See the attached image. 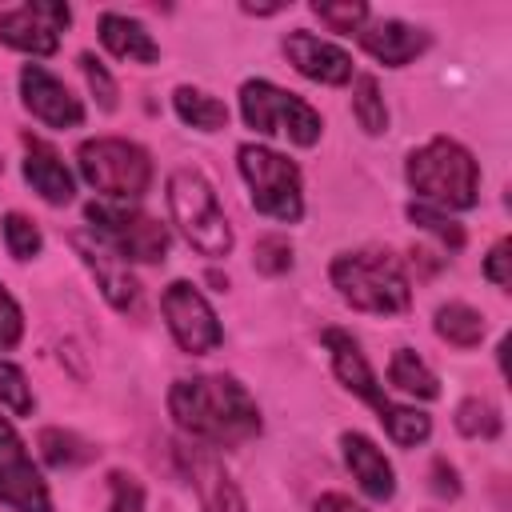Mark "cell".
Returning <instances> with one entry per match:
<instances>
[{"label": "cell", "mask_w": 512, "mask_h": 512, "mask_svg": "<svg viewBox=\"0 0 512 512\" xmlns=\"http://www.w3.org/2000/svg\"><path fill=\"white\" fill-rule=\"evenodd\" d=\"M72 248H76V256L84 260V268L92 272L96 288L104 292V300L116 312H132L140 304V284L128 272V260L108 240H100L96 232H72Z\"/></svg>", "instance_id": "7c38bea8"}, {"label": "cell", "mask_w": 512, "mask_h": 512, "mask_svg": "<svg viewBox=\"0 0 512 512\" xmlns=\"http://www.w3.org/2000/svg\"><path fill=\"white\" fill-rule=\"evenodd\" d=\"M320 340H324V348L332 352V372H336V380L348 388V392H356L360 400H368L380 416L388 412V396H384V388L376 384V372L368 368V360H364V352H360V344L344 332V328H324L320 332Z\"/></svg>", "instance_id": "9a60e30c"}, {"label": "cell", "mask_w": 512, "mask_h": 512, "mask_svg": "<svg viewBox=\"0 0 512 512\" xmlns=\"http://www.w3.org/2000/svg\"><path fill=\"white\" fill-rule=\"evenodd\" d=\"M84 216L92 220V232L100 240H108L124 260H140V264H156L168 256V228L160 220H152L140 208H124V204H108V200H92L84 208Z\"/></svg>", "instance_id": "ba28073f"}, {"label": "cell", "mask_w": 512, "mask_h": 512, "mask_svg": "<svg viewBox=\"0 0 512 512\" xmlns=\"http://www.w3.org/2000/svg\"><path fill=\"white\" fill-rule=\"evenodd\" d=\"M284 56L292 60V68L316 84H348L352 80V56L320 36H312L308 28H292L284 36Z\"/></svg>", "instance_id": "5bb4252c"}, {"label": "cell", "mask_w": 512, "mask_h": 512, "mask_svg": "<svg viewBox=\"0 0 512 512\" xmlns=\"http://www.w3.org/2000/svg\"><path fill=\"white\" fill-rule=\"evenodd\" d=\"M100 44L128 64H156L160 60V44L148 36V28L132 16H120V12L100 16Z\"/></svg>", "instance_id": "d6986e66"}, {"label": "cell", "mask_w": 512, "mask_h": 512, "mask_svg": "<svg viewBox=\"0 0 512 512\" xmlns=\"http://www.w3.org/2000/svg\"><path fill=\"white\" fill-rule=\"evenodd\" d=\"M32 392H28V380L24 372L12 364V360H0V408H8L12 416H32Z\"/></svg>", "instance_id": "f546056e"}, {"label": "cell", "mask_w": 512, "mask_h": 512, "mask_svg": "<svg viewBox=\"0 0 512 512\" xmlns=\"http://www.w3.org/2000/svg\"><path fill=\"white\" fill-rule=\"evenodd\" d=\"M20 92H24L28 112L40 116L44 124H52V128H76V124H84V104H80V100L68 92V84L56 80L48 68L28 64V68L20 72Z\"/></svg>", "instance_id": "4fadbf2b"}, {"label": "cell", "mask_w": 512, "mask_h": 512, "mask_svg": "<svg viewBox=\"0 0 512 512\" xmlns=\"http://www.w3.org/2000/svg\"><path fill=\"white\" fill-rule=\"evenodd\" d=\"M24 180L48 200V204H68L76 196L72 172L64 168L60 152L40 140V136H24Z\"/></svg>", "instance_id": "e0dca14e"}, {"label": "cell", "mask_w": 512, "mask_h": 512, "mask_svg": "<svg viewBox=\"0 0 512 512\" xmlns=\"http://www.w3.org/2000/svg\"><path fill=\"white\" fill-rule=\"evenodd\" d=\"M192 476H196V488H200V504H204V512H248V508H244L240 488L232 484V476L224 472V464H220V460L200 456V460H196V468H192Z\"/></svg>", "instance_id": "ffe728a7"}, {"label": "cell", "mask_w": 512, "mask_h": 512, "mask_svg": "<svg viewBox=\"0 0 512 512\" xmlns=\"http://www.w3.org/2000/svg\"><path fill=\"white\" fill-rule=\"evenodd\" d=\"M508 252H512V240L504 236V240L492 244L488 260H484V276H488L496 288H508V284H512V272H508V260H512V256H508Z\"/></svg>", "instance_id": "d590c367"}, {"label": "cell", "mask_w": 512, "mask_h": 512, "mask_svg": "<svg viewBox=\"0 0 512 512\" xmlns=\"http://www.w3.org/2000/svg\"><path fill=\"white\" fill-rule=\"evenodd\" d=\"M408 220L416 224V228H424V232H432L444 248H452V252H460L464 248V228L452 220V216H444L440 208H428V204H408Z\"/></svg>", "instance_id": "83f0119b"}, {"label": "cell", "mask_w": 512, "mask_h": 512, "mask_svg": "<svg viewBox=\"0 0 512 512\" xmlns=\"http://www.w3.org/2000/svg\"><path fill=\"white\" fill-rule=\"evenodd\" d=\"M4 244H8L12 260H32L44 240H40V228H36L28 216L8 212V216H4Z\"/></svg>", "instance_id": "4dcf8cb0"}, {"label": "cell", "mask_w": 512, "mask_h": 512, "mask_svg": "<svg viewBox=\"0 0 512 512\" xmlns=\"http://www.w3.org/2000/svg\"><path fill=\"white\" fill-rule=\"evenodd\" d=\"M0 172H4V160H0Z\"/></svg>", "instance_id": "ab89813d"}, {"label": "cell", "mask_w": 512, "mask_h": 512, "mask_svg": "<svg viewBox=\"0 0 512 512\" xmlns=\"http://www.w3.org/2000/svg\"><path fill=\"white\" fill-rule=\"evenodd\" d=\"M428 476H432V492H436V496H444V500H456V496H460V476H456V468H452L444 456L432 460V472H428Z\"/></svg>", "instance_id": "8d00e7d4"}, {"label": "cell", "mask_w": 512, "mask_h": 512, "mask_svg": "<svg viewBox=\"0 0 512 512\" xmlns=\"http://www.w3.org/2000/svg\"><path fill=\"white\" fill-rule=\"evenodd\" d=\"M160 312L168 320L172 340L192 356H204L224 340V328H220L212 304L200 296V288L192 280H172L160 296Z\"/></svg>", "instance_id": "9c48e42d"}, {"label": "cell", "mask_w": 512, "mask_h": 512, "mask_svg": "<svg viewBox=\"0 0 512 512\" xmlns=\"http://www.w3.org/2000/svg\"><path fill=\"white\" fill-rule=\"evenodd\" d=\"M20 332H24L20 304H16L12 292L0 284V348H16V344H20Z\"/></svg>", "instance_id": "e575fe53"}, {"label": "cell", "mask_w": 512, "mask_h": 512, "mask_svg": "<svg viewBox=\"0 0 512 512\" xmlns=\"http://www.w3.org/2000/svg\"><path fill=\"white\" fill-rule=\"evenodd\" d=\"M80 72H84L88 88L96 92L100 108H104V112H112V108H116V80L108 76V68H104V64H100L92 52H84V56H80Z\"/></svg>", "instance_id": "d6a6232c"}, {"label": "cell", "mask_w": 512, "mask_h": 512, "mask_svg": "<svg viewBox=\"0 0 512 512\" xmlns=\"http://www.w3.org/2000/svg\"><path fill=\"white\" fill-rule=\"evenodd\" d=\"M332 284L360 312L396 316V312H404L412 304V288H408L404 264L388 248H360V252L336 256L332 260Z\"/></svg>", "instance_id": "7a4b0ae2"}, {"label": "cell", "mask_w": 512, "mask_h": 512, "mask_svg": "<svg viewBox=\"0 0 512 512\" xmlns=\"http://www.w3.org/2000/svg\"><path fill=\"white\" fill-rule=\"evenodd\" d=\"M168 212L200 256L232 252V224L216 200V188L196 168H176L168 176Z\"/></svg>", "instance_id": "277c9868"}, {"label": "cell", "mask_w": 512, "mask_h": 512, "mask_svg": "<svg viewBox=\"0 0 512 512\" xmlns=\"http://www.w3.org/2000/svg\"><path fill=\"white\" fill-rule=\"evenodd\" d=\"M0 504L16 512H52L48 484L8 420H0Z\"/></svg>", "instance_id": "30bf717a"}, {"label": "cell", "mask_w": 512, "mask_h": 512, "mask_svg": "<svg viewBox=\"0 0 512 512\" xmlns=\"http://www.w3.org/2000/svg\"><path fill=\"white\" fill-rule=\"evenodd\" d=\"M436 336L448 340L452 348H476L484 340V316L460 300L436 308Z\"/></svg>", "instance_id": "603a6c76"}, {"label": "cell", "mask_w": 512, "mask_h": 512, "mask_svg": "<svg viewBox=\"0 0 512 512\" xmlns=\"http://www.w3.org/2000/svg\"><path fill=\"white\" fill-rule=\"evenodd\" d=\"M240 176L248 180V196H252V208L272 216V220H284V224H296L304 216V196H300V168L264 148V144H240Z\"/></svg>", "instance_id": "52a82bcc"}, {"label": "cell", "mask_w": 512, "mask_h": 512, "mask_svg": "<svg viewBox=\"0 0 512 512\" xmlns=\"http://www.w3.org/2000/svg\"><path fill=\"white\" fill-rule=\"evenodd\" d=\"M252 264H256V272H264V276H280V272L292 268V244H288L284 236H260V240L252 244Z\"/></svg>", "instance_id": "1f68e13d"}, {"label": "cell", "mask_w": 512, "mask_h": 512, "mask_svg": "<svg viewBox=\"0 0 512 512\" xmlns=\"http://www.w3.org/2000/svg\"><path fill=\"white\" fill-rule=\"evenodd\" d=\"M240 116L248 128L264 132V136H288L300 148H312L320 140V128H324L320 112L308 100H300V96H292L268 80H244L240 84Z\"/></svg>", "instance_id": "5b68a950"}, {"label": "cell", "mask_w": 512, "mask_h": 512, "mask_svg": "<svg viewBox=\"0 0 512 512\" xmlns=\"http://www.w3.org/2000/svg\"><path fill=\"white\" fill-rule=\"evenodd\" d=\"M172 108H176V116H180L184 124H192V128H200V132H220V128H228V108H224V100H216V96H208V92H200V88L180 84V88L172 92Z\"/></svg>", "instance_id": "7402d4cb"}, {"label": "cell", "mask_w": 512, "mask_h": 512, "mask_svg": "<svg viewBox=\"0 0 512 512\" xmlns=\"http://www.w3.org/2000/svg\"><path fill=\"white\" fill-rule=\"evenodd\" d=\"M388 384L408 392V396H420V400H436L440 396V380L436 372L412 352V348H396L392 360H388Z\"/></svg>", "instance_id": "44dd1931"}, {"label": "cell", "mask_w": 512, "mask_h": 512, "mask_svg": "<svg viewBox=\"0 0 512 512\" xmlns=\"http://www.w3.org/2000/svg\"><path fill=\"white\" fill-rule=\"evenodd\" d=\"M36 448H40L44 464H52V468H76L96 456V448L88 440H80L76 432H64V428H44L36 436Z\"/></svg>", "instance_id": "cb8c5ba5"}, {"label": "cell", "mask_w": 512, "mask_h": 512, "mask_svg": "<svg viewBox=\"0 0 512 512\" xmlns=\"http://www.w3.org/2000/svg\"><path fill=\"white\" fill-rule=\"evenodd\" d=\"M456 428L464 436H472V440H496L500 436V412L484 396H468L456 408Z\"/></svg>", "instance_id": "484cf974"}, {"label": "cell", "mask_w": 512, "mask_h": 512, "mask_svg": "<svg viewBox=\"0 0 512 512\" xmlns=\"http://www.w3.org/2000/svg\"><path fill=\"white\" fill-rule=\"evenodd\" d=\"M244 12L248 16H272V12H280V4H244Z\"/></svg>", "instance_id": "f35d334b"}, {"label": "cell", "mask_w": 512, "mask_h": 512, "mask_svg": "<svg viewBox=\"0 0 512 512\" xmlns=\"http://www.w3.org/2000/svg\"><path fill=\"white\" fill-rule=\"evenodd\" d=\"M340 448H344V464H348L352 480H356L372 500H392L396 476H392L388 456H384L364 432H344V436H340Z\"/></svg>", "instance_id": "ac0fdd59"}, {"label": "cell", "mask_w": 512, "mask_h": 512, "mask_svg": "<svg viewBox=\"0 0 512 512\" xmlns=\"http://www.w3.org/2000/svg\"><path fill=\"white\" fill-rule=\"evenodd\" d=\"M412 192L420 200H428V208H472L476 192H480V168L472 160V152L448 136L428 140L424 148H416L408 156L404 168Z\"/></svg>", "instance_id": "3957f363"}, {"label": "cell", "mask_w": 512, "mask_h": 512, "mask_svg": "<svg viewBox=\"0 0 512 512\" xmlns=\"http://www.w3.org/2000/svg\"><path fill=\"white\" fill-rule=\"evenodd\" d=\"M108 484H112V508L108 512H144V488H140L136 476L112 472Z\"/></svg>", "instance_id": "836d02e7"}, {"label": "cell", "mask_w": 512, "mask_h": 512, "mask_svg": "<svg viewBox=\"0 0 512 512\" xmlns=\"http://www.w3.org/2000/svg\"><path fill=\"white\" fill-rule=\"evenodd\" d=\"M356 36H360L364 52L376 56L380 64H388V68H404V64H412L428 48V32L412 28L404 20H376V24L360 28Z\"/></svg>", "instance_id": "2e32d148"}, {"label": "cell", "mask_w": 512, "mask_h": 512, "mask_svg": "<svg viewBox=\"0 0 512 512\" xmlns=\"http://www.w3.org/2000/svg\"><path fill=\"white\" fill-rule=\"evenodd\" d=\"M80 172L84 180L112 196V200H136L148 192L152 184V160L140 144L132 140H120V136H96V140H84L80 152Z\"/></svg>", "instance_id": "8992f818"}, {"label": "cell", "mask_w": 512, "mask_h": 512, "mask_svg": "<svg viewBox=\"0 0 512 512\" xmlns=\"http://www.w3.org/2000/svg\"><path fill=\"white\" fill-rule=\"evenodd\" d=\"M312 12L320 16V24H328V32H340V36H352L364 28L368 20V4L360 0H344V4H332V0H316Z\"/></svg>", "instance_id": "f1b7e54d"}, {"label": "cell", "mask_w": 512, "mask_h": 512, "mask_svg": "<svg viewBox=\"0 0 512 512\" xmlns=\"http://www.w3.org/2000/svg\"><path fill=\"white\" fill-rule=\"evenodd\" d=\"M168 412L188 436L216 444V448L260 436V408L252 392L236 376H224V372L176 380L168 392Z\"/></svg>", "instance_id": "6da1fadb"}, {"label": "cell", "mask_w": 512, "mask_h": 512, "mask_svg": "<svg viewBox=\"0 0 512 512\" xmlns=\"http://www.w3.org/2000/svg\"><path fill=\"white\" fill-rule=\"evenodd\" d=\"M380 424L388 428V436L400 448H412V444L428 440V432H432V420L420 408H400V404H388V412L380 416Z\"/></svg>", "instance_id": "4316f807"}, {"label": "cell", "mask_w": 512, "mask_h": 512, "mask_svg": "<svg viewBox=\"0 0 512 512\" xmlns=\"http://www.w3.org/2000/svg\"><path fill=\"white\" fill-rule=\"evenodd\" d=\"M352 116H356V124H360L368 136H380V132L388 128V108H384V96H380L376 76H360V80H356Z\"/></svg>", "instance_id": "d4e9b609"}, {"label": "cell", "mask_w": 512, "mask_h": 512, "mask_svg": "<svg viewBox=\"0 0 512 512\" xmlns=\"http://www.w3.org/2000/svg\"><path fill=\"white\" fill-rule=\"evenodd\" d=\"M316 512H368V508H360L352 496H344V492H324L320 500H316Z\"/></svg>", "instance_id": "74e56055"}, {"label": "cell", "mask_w": 512, "mask_h": 512, "mask_svg": "<svg viewBox=\"0 0 512 512\" xmlns=\"http://www.w3.org/2000/svg\"><path fill=\"white\" fill-rule=\"evenodd\" d=\"M72 12L60 0H32L20 8L0 12V40L16 52L32 56H52L60 48V32L68 28Z\"/></svg>", "instance_id": "8fae6325"}]
</instances>
